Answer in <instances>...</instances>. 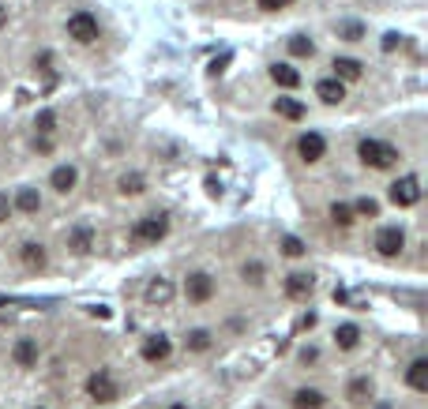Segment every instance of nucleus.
Returning a JSON list of instances; mask_svg holds the SVG:
<instances>
[{
	"label": "nucleus",
	"mask_w": 428,
	"mask_h": 409,
	"mask_svg": "<svg viewBox=\"0 0 428 409\" xmlns=\"http://www.w3.org/2000/svg\"><path fill=\"white\" fill-rule=\"evenodd\" d=\"M19 259H23L26 271H42L46 267V248L42 244H23L19 248Z\"/></svg>",
	"instance_id": "dca6fc26"
},
{
	"label": "nucleus",
	"mask_w": 428,
	"mask_h": 409,
	"mask_svg": "<svg viewBox=\"0 0 428 409\" xmlns=\"http://www.w3.org/2000/svg\"><path fill=\"white\" fill-rule=\"evenodd\" d=\"M8 23V8H0V26H4Z\"/></svg>",
	"instance_id": "4c0bfd02"
},
{
	"label": "nucleus",
	"mask_w": 428,
	"mask_h": 409,
	"mask_svg": "<svg viewBox=\"0 0 428 409\" xmlns=\"http://www.w3.org/2000/svg\"><path fill=\"white\" fill-rule=\"evenodd\" d=\"M72 248L79 256H87L90 248H95V229H90V226H75L72 229Z\"/></svg>",
	"instance_id": "5701e85b"
},
{
	"label": "nucleus",
	"mask_w": 428,
	"mask_h": 409,
	"mask_svg": "<svg viewBox=\"0 0 428 409\" xmlns=\"http://www.w3.org/2000/svg\"><path fill=\"white\" fill-rule=\"evenodd\" d=\"M338 34L346 38V42H360V38H365V26L360 23H338Z\"/></svg>",
	"instance_id": "c756f323"
},
{
	"label": "nucleus",
	"mask_w": 428,
	"mask_h": 409,
	"mask_svg": "<svg viewBox=\"0 0 428 409\" xmlns=\"http://www.w3.org/2000/svg\"><path fill=\"white\" fill-rule=\"evenodd\" d=\"M316 289V278L312 274H286V297H293V300H304Z\"/></svg>",
	"instance_id": "f8f14e48"
},
{
	"label": "nucleus",
	"mask_w": 428,
	"mask_h": 409,
	"mask_svg": "<svg viewBox=\"0 0 428 409\" xmlns=\"http://www.w3.org/2000/svg\"><path fill=\"white\" fill-rule=\"evenodd\" d=\"M139 353H143L146 364H158V361H166L169 353H173V342H169L166 334H151V338H143Z\"/></svg>",
	"instance_id": "1a4fd4ad"
},
{
	"label": "nucleus",
	"mask_w": 428,
	"mask_h": 409,
	"mask_svg": "<svg viewBox=\"0 0 428 409\" xmlns=\"http://www.w3.org/2000/svg\"><path fill=\"white\" fill-rule=\"evenodd\" d=\"M406 383L413 387V391H428V361H413L410 368H406Z\"/></svg>",
	"instance_id": "a211bd4d"
},
{
	"label": "nucleus",
	"mask_w": 428,
	"mask_h": 409,
	"mask_svg": "<svg viewBox=\"0 0 428 409\" xmlns=\"http://www.w3.org/2000/svg\"><path fill=\"white\" fill-rule=\"evenodd\" d=\"M289 53H293V57H312V53H316V45H312V38L293 34V38H289Z\"/></svg>",
	"instance_id": "a878e982"
},
{
	"label": "nucleus",
	"mask_w": 428,
	"mask_h": 409,
	"mask_svg": "<svg viewBox=\"0 0 428 409\" xmlns=\"http://www.w3.org/2000/svg\"><path fill=\"white\" fill-rule=\"evenodd\" d=\"M11 207H19L23 214H38L42 210V195H38L34 188H19V195H16V203Z\"/></svg>",
	"instance_id": "4be33fe9"
},
{
	"label": "nucleus",
	"mask_w": 428,
	"mask_h": 409,
	"mask_svg": "<svg viewBox=\"0 0 428 409\" xmlns=\"http://www.w3.org/2000/svg\"><path fill=\"white\" fill-rule=\"evenodd\" d=\"M316 98L319 102H323V105H338L342 98H346V87L338 83V79H319V83H316Z\"/></svg>",
	"instance_id": "ddd939ff"
},
{
	"label": "nucleus",
	"mask_w": 428,
	"mask_h": 409,
	"mask_svg": "<svg viewBox=\"0 0 428 409\" xmlns=\"http://www.w3.org/2000/svg\"><path fill=\"white\" fill-rule=\"evenodd\" d=\"M293 405H297V409H323V405H327V398H323V391L304 387V391L293 394Z\"/></svg>",
	"instance_id": "6ab92c4d"
},
{
	"label": "nucleus",
	"mask_w": 428,
	"mask_h": 409,
	"mask_svg": "<svg viewBox=\"0 0 428 409\" xmlns=\"http://www.w3.org/2000/svg\"><path fill=\"white\" fill-rule=\"evenodd\" d=\"M346 398H350L353 405H365V402H372V383H368V379H353V383H350V391H346Z\"/></svg>",
	"instance_id": "b1692460"
},
{
	"label": "nucleus",
	"mask_w": 428,
	"mask_h": 409,
	"mask_svg": "<svg viewBox=\"0 0 428 409\" xmlns=\"http://www.w3.org/2000/svg\"><path fill=\"white\" fill-rule=\"evenodd\" d=\"M34 128H38V136H53V131H57V113L42 109V113H38V121H34Z\"/></svg>",
	"instance_id": "bb28decb"
},
{
	"label": "nucleus",
	"mask_w": 428,
	"mask_h": 409,
	"mask_svg": "<svg viewBox=\"0 0 428 409\" xmlns=\"http://www.w3.org/2000/svg\"><path fill=\"white\" fill-rule=\"evenodd\" d=\"M297 154L304 158V162H319V158L327 154V143H323V136H319V131H304V136L297 139Z\"/></svg>",
	"instance_id": "9d476101"
},
{
	"label": "nucleus",
	"mask_w": 428,
	"mask_h": 409,
	"mask_svg": "<svg viewBox=\"0 0 428 409\" xmlns=\"http://www.w3.org/2000/svg\"><path fill=\"white\" fill-rule=\"evenodd\" d=\"M260 8H267V11H278V8H289L293 0H256Z\"/></svg>",
	"instance_id": "72a5a7b5"
},
{
	"label": "nucleus",
	"mask_w": 428,
	"mask_h": 409,
	"mask_svg": "<svg viewBox=\"0 0 428 409\" xmlns=\"http://www.w3.org/2000/svg\"><path fill=\"white\" fill-rule=\"evenodd\" d=\"M68 38L79 45H90L98 38V19L90 16V11H75V16H68Z\"/></svg>",
	"instance_id": "20e7f679"
},
{
	"label": "nucleus",
	"mask_w": 428,
	"mask_h": 409,
	"mask_svg": "<svg viewBox=\"0 0 428 409\" xmlns=\"http://www.w3.org/2000/svg\"><path fill=\"white\" fill-rule=\"evenodd\" d=\"M245 278L248 282H263V267H260V263H245Z\"/></svg>",
	"instance_id": "473e14b6"
},
{
	"label": "nucleus",
	"mask_w": 428,
	"mask_h": 409,
	"mask_svg": "<svg viewBox=\"0 0 428 409\" xmlns=\"http://www.w3.org/2000/svg\"><path fill=\"white\" fill-rule=\"evenodd\" d=\"M8 214H11V200L0 192V222H8Z\"/></svg>",
	"instance_id": "c9c22d12"
},
{
	"label": "nucleus",
	"mask_w": 428,
	"mask_h": 409,
	"mask_svg": "<svg viewBox=\"0 0 428 409\" xmlns=\"http://www.w3.org/2000/svg\"><path fill=\"white\" fill-rule=\"evenodd\" d=\"M309 327H316V315L309 312V315H301V320H297V331H309Z\"/></svg>",
	"instance_id": "e433bc0d"
},
{
	"label": "nucleus",
	"mask_w": 428,
	"mask_h": 409,
	"mask_svg": "<svg viewBox=\"0 0 428 409\" xmlns=\"http://www.w3.org/2000/svg\"><path fill=\"white\" fill-rule=\"evenodd\" d=\"M350 210H353V218H357V214H360V218H376V214H380V203H376V200H368V195H365V200H357Z\"/></svg>",
	"instance_id": "cd10ccee"
},
{
	"label": "nucleus",
	"mask_w": 428,
	"mask_h": 409,
	"mask_svg": "<svg viewBox=\"0 0 428 409\" xmlns=\"http://www.w3.org/2000/svg\"><path fill=\"white\" fill-rule=\"evenodd\" d=\"M173 293H177V289H173L169 278H151V282H146V289H143V300L151 308H162V305H169V300H173Z\"/></svg>",
	"instance_id": "6e6552de"
},
{
	"label": "nucleus",
	"mask_w": 428,
	"mask_h": 409,
	"mask_svg": "<svg viewBox=\"0 0 428 409\" xmlns=\"http://www.w3.org/2000/svg\"><path fill=\"white\" fill-rule=\"evenodd\" d=\"M334 342H338V349H357L360 346V327L357 323H342L338 331H334Z\"/></svg>",
	"instance_id": "aec40b11"
},
{
	"label": "nucleus",
	"mask_w": 428,
	"mask_h": 409,
	"mask_svg": "<svg viewBox=\"0 0 428 409\" xmlns=\"http://www.w3.org/2000/svg\"><path fill=\"white\" fill-rule=\"evenodd\" d=\"M334 79H338V83L346 87V83H357L360 75H365V64L360 60H353V57H334Z\"/></svg>",
	"instance_id": "9b49d317"
},
{
	"label": "nucleus",
	"mask_w": 428,
	"mask_h": 409,
	"mask_svg": "<svg viewBox=\"0 0 428 409\" xmlns=\"http://www.w3.org/2000/svg\"><path fill=\"white\" fill-rule=\"evenodd\" d=\"M166 233H169V218L166 214H146V218H139L136 226H132V236H136L139 244H158Z\"/></svg>",
	"instance_id": "7ed1b4c3"
},
{
	"label": "nucleus",
	"mask_w": 428,
	"mask_h": 409,
	"mask_svg": "<svg viewBox=\"0 0 428 409\" xmlns=\"http://www.w3.org/2000/svg\"><path fill=\"white\" fill-rule=\"evenodd\" d=\"M274 113L286 116V121H301V116H304V102H297V98H274Z\"/></svg>",
	"instance_id": "412c9836"
},
{
	"label": "nucleus",
	"mask_w": 428,
	"mask_h": 409,
	"mask_svg": "<svg viewBox=\"0 0 428 409\" xmlns=\"http://www.w3.org/2000/svg\"><path fill=\"white\" fill-rule=\"evenodd\" d=\"M11 357H16L19 368H34L38 364V342L34 338H19L16 349H11Z\"/></svg>",
	"instance_id": "2eb2a0df"
},
{
	"label": "nucleus",
	"mask_w": 428,
	"mask_h": 409,
	"mask_svg": "<svg viewBox=\"0 0 428 409\" xmlns=\"http://www.w3.org/2000/svg\"><path fill=\"white\" fill-rule=\"evenodd\" d=\"M120 192H124V195H139V192H143V177H136V173H132V177H120Z\"/></svg>",
	"instance_id": "7c9ffc66"
},
{
	"label": "nucleus",
	"mask_w": 428,
	"mask_h": 409,
	"mask_svg": "<svg viewBox=\"0 0 428 409\" xmlns=\"http://www.w3.org/2000/svg\"><path fill=\"white\" fill-rule=\"evenodd\" d=\"M331 222H334V226H338V229H350L353 226V210H350V203H331Z\"/></svg>",
	"instance_id": "393cba45"
},
{
	"label": "nucleus",
	"mask_w": 428,
	"mask_h": 409,
	"mask_svg": "<svg viewBox=\"0 0 428 409\" xmlns=\"http://www.w3.org/2000/svg\"><path fill=\"white\" fill-rule=\"evenodd\" d=\"M402 248H406V233L398 229V226H383L376 233V252L380 256H398Z\"/></svg>",
	"instance_id": "0eeeda50"
},
{
	"label": "nucleus",
	"mask_w": 428,
	"mask_h": 409,
	"mask_svg": "<svg viewBox=\"0 0 428 409\" xmlns=\"http://www.w3.org/2000/svg\"><path fill=\"white\" fill-rule=\"evenodd\" d=\"M75 180H79V169H75V165H57V169L49 173V184H53L60 195H68V192L75 188Z\"/></svg>",
	"instance_id": "4468645a"
},
{
	"label": "nucleus",
	"mask_w": 428,
	"mask_h": 409,
	"mask_svg": "<svg viewBox=\"0 0 428 409\" xmlns=\"http://www.w3.org/2000/svg\"><path fill=\"white\" fill-rule=\"evenodd\" d=\"M87 394H90L95 402H102V405H109V402L120 398V387H117V379H113L109 368H98V372L87 379Z\"/></svg>",
	"instance_id": "f03ea898"
},
{
	"label": "nucleus",
	"mask_w": 428,
	"mask_h": 409,
	"mask_svg": "<svg viewBox=\"0 0 428 409\" xmlns=\"http://www.w3.org/2000/svg\"><path fill=\"white\" fill-rule=\"evenodd\" d=\"M271 79H274V83L282 87V90L301 87V72H297V68H289V64H274V68H271Z\"/></svg>",
	"instance_id": "f3484780"
},
{
	"label": "nucleus",
	"mask_w": 428,
	"mask_h": 409,
	"mask_svg": "<svg viewBox=\"0 0 428 409\" xmlns=\"http://www.w3.org/2000/svg\"><path fill=\"white\" fill-rule=\"evenodd\" d=\"M173 409H188V405H173Z\"/></svg>",
	"instance_id": "58836bf2"
},
{
	"label": "nucleus",
	"mask_w": 428,
	"mask_h": 409,
	"mask_svg": "<svg viewBox=\"0 0 428 409\" xmlns=\"http://www.w3.org/2000/svg\"><path fill=\"white\" fill-rule=\"evenodd\" d=\"M357 158H360L368 169H391V165L398 162V151L391 147V143H380V139H360Z\"/></svg>",
	"instance_id": "f257e3e1"
},
{
	"label": "nucleus",
	"mask_w": 428,
	"mask_h": 409,
	"mask_svg": "<svg viewBox=\"0 0 428 409\" xmlns=\"http://www.w3.org/2000/svg\"><path fill=\"white\" fill-rule=\"evenodd\" d=\"M34 409H38V405H34Z\"/></svg>",
	"instance_id": "a19ab883"
},
{
	"label": "nucleus",
	"mask_w": 428,
	"mask_h": 409,
	"mask_svg": "<svg viewBox=\"0 0 428 409\" xmlns=\"http://www.w3.org/2000/svg\"><path fill=\"white\" fill-rule=\"evenodd\" d=\"M188 349H192V353L210 349V331H192V334H188Z\"/></svg>",
	"instance_id": "c85d7f7f"
},
{
	"label": "nucleus",
	"mask_w": 428,
	"mask_h": 409,
	"mask_svg": "<svg viewBox=\"0 0 428 409\" xmlns=\"http://www.w3.org/2000/svg\"><path fill=\"white\" fill-rule=\"evenodd\" d=\"M282 252H286L289 259H301V256H304V244L297 241V236H282Z\"/></svg>",
	"instance_id": "2f4dec72"
},
{
	"label": "nucleus",
	"mask_w": 428,
	"mask_h": 409,
	"mask_svg": "<svg viewBox=\"0 0 428 409\" xmlns=\"http://www.w3.org/2000/svg\"><path fill=\"white\" fill-rule=\"evenodd\" d=\"M184 297H188L192 305H207V300L214 297V278L203 274V271L188 274V282H184Z\"/></svg>",
	"instance_id": "423d86ee"
},
{
	"label": "nucleus",
	"mask_w": 428,
	"mask_h": 409,
	"mask_svg": "<svg viewBox=\"0 0 428 409\" xmlns=\"http://www.w3.org/2000/svg\"><path fill=\"white\" fill-rule=\"evenodd\" d=\"M34 151L49 154V151H53V136H34Z\"/></svg>",
	"instance_id": "f704fd0d"
},
{
	"label": "nucleus",
	"mask_w": 428,
	"mask_h": 409,
	"mask_svg": "<svg viewBox=\"0 0 428 409\" xmlns=\"http://www.w3.org/2000/svg\"><path fill=\"white\" fill-rule=\"evenodd\" d=\"M380 409H391V405H380Z\"/></svg>",
	"instance_id": "ea45409f"
},
{
	"label": "nucleus",
	"mask_w": 428,
	"mask_h": 409,
	"mask_svg": "<svg viewBox=\"0 0 428 409\" xmlns=\"http://www.w3.org/2000/svg\"><path fill=\"white\" fill-rule=\"evenodd\" d=\"M391 203L395 207H417L421 203V180L417 177H398L395 184H391Z\"/></svg>",
	"instance_id": "39448f33"
}]
</instances>
